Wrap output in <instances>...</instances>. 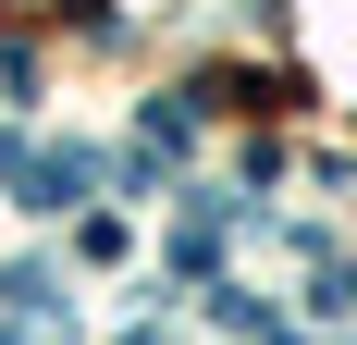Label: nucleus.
Listing matches in <instances>:
<instances>
[{
    "label": "nucleus",
    "mask_w": 357,
    "mask_h": 345,
    "mask_svg": "<svg viewBox=\"0 0 357 345\" xmlns=\"http://www.w3.org/2000/svg\"><path fill=\"white\" fill-rule=\"evenodd\" d=\"M25 185H37V210H74V198H86V161L50 148V161H25Z\"/></svg>",
    "instance_id": "obj_1"
}]
</instances>
